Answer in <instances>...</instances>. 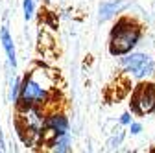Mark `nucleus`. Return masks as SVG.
Listing matches in <instances>:
<instances>
[{"instance_id": "9b49d317", "label": "nucleus", "mask_w": 155, "mask_h": 153, "mask_svg": "<svg viewBox=\"0 0 155 153\" xmlns=\"http://www.w3.org/2000/svg\"><path fill=\"white\" fill-rule=\"evenodd\" d=\"M22 11H24V21H31L33 13H35L33 0H24V2H22Z\"/></svg>"}, {"instance_id": "7ed1b4c3", "label": "nucleus", "mask_w": 155, "mask_h": 153, "mask_svg": "<svg viewBox=\"0 0 155 153\" xmlns=\"http://www.w3.org/2000/svg\"><path fill=\"white\" fill-rule=\"evenodd\" d=\"M142 39V24L133 17H118L109 31V54L113 57H120L137 48Z\"/></svg>"}, {"instance_id": "1a4fd4ad", "label": "nucleus", "mask_w": 155, "mask_h": 153, "mask_svg": "<svg viewBox=\"0 0 155 153\" xmlns=\"http://www.w3.org/2000/svg\"><path fill=\"white\" fill-rule=\"evenodd\" d=\"M127 4L124 2V0H109V2H104L98 9V18L104 22V21H109V18L116 17Z\"/></svg>"}, {"instance_id": "9d476101", "label": "nucleus", "mask_w": 155, "mask_h": 153, "mask_svg": "<svg viewBox=\"0 0 155 153\" xmlns=\"http://www.w3.org/2000/svg\"><path fill=\"white\" fill-rule=\"evenodd\" d=\"M21 83H22V80H15L13 83H11V92H9V100H11V103L15 105L17 102H18V94H21Z\"/></svg>"}, {"instance_id": "423d86ee", "label": "nucleus", "mask_w": 155, "mask_h": 153, "mask_svg": "<svg viewBox=\"0 0 155 153\" xmlns=\"http://www.w3.org/2000/svg\"><path fill=\"white\" fill-rule=\"evenodd\" d=\"M70 131V122L68 116L63 111L57 109H46V120H45V144L57 135H63V133Z\"/></svg>"}, {"instance_id": "0eeeda50", "label": "nucleus", "mask_w": 155, "mask_h": 153, "mask_svg": "<svg viewBox=\"0 0 155 153\" xmlns=\"http://www.w3.org/2000/svg\"><path fill=\"white\" fill-rule=\"evenodd\" d=\"M45 146L50 151H54V153H70L72 151V137H70V131L68 133H63V135H57V137H52Z\"/></svg>"}, {"instance_id": "f03ea898", "label": "nucleus", "mask_w": 155, "mask_h": 153, "mask_svg": "<svg viewBox=\"0 0 155 153\" xmlns=\"http://www.w3.org/2000/svg\"><path fill=\"white\" fill-rule=\"evenodd\" d=\"M17 118L15 127L17 135L26 148L45 146V120L46 109L35 105H15Z\"/></svg>"}, {"instance_id": "f257e3e1", "label": "nucleus", "mask_w": 155, "mask_h": 153, "mask_svg": "<svg viewBox=\"0 0 155 153\" xmlns=\"http://www.w3.org/2000/svg\"><path fill=\"white\" fill-rule=\"evenodd\" d=\"M55 96V72L45 67H35L22 78L21 94H18V102L15 105H35L50 109Z\"/></svg>"}, {"instance_id": "6e6552de", "label": "nucleus", "mask_w": 155, "mask_h": 153, "mask_svg": "<svg viewBox=\"0 0 155 153\" xmlns=\"http://www.w3.org/2000/svg\"><path fill=\"white\" fill-rule=\"evenodd\" d=\"M0 43H2V48L8 55V63L9 67L17 68V50H15V43H13V37L9 33L8 28H2L0 30Z\"/></svg>"}, {"instance_id": "f8f14e48", "label": "nucleus", "mask_w": 155, "mask_h": 153, "mask_svg": "<svg viewBox=\"0 0 155 153\" xmlns=\"http://www.w3.org/2000/svg\"><path fill=\"white\" fill-rule=\"evenodd\" d=\"M131 111H126V112H122L120 114V125H129L131 122H133V116H131Z\"/></svg>"}, {"instance_id": "20e7f679", "label": "nucleus", "mask_w": 155, "mask_h": 153, "mask_svg": "<svg viewBox=\"0 0 155 153\" xmlns=\"http://www.w3.org/2000/svg\"><path fill=\"white\" fill-rule=\"evenodd\" d=\"M120 67L126 76L133 80H150L155 74V59L144 52H129L126 55H120Z\"/></svg>"}, {"instance_id": "39448f33", "label": "nucleus", "mask_w": 155, "mask_h": 153, "mask_svg": "<svg viewBox=\"0 0 155 153\" xmlns=\"http://www.w3.org/2000/svg\"><path fill=\"white\" fill-rule=\"evenodd\" d=\"M129 109L135 116H146L155 112V83L150 80H142L131 90Z\"/></svg>"}, {"instance_id": "4468645a", "label": "nucleus", "mask_w": 155, "mask_h": 153, "mask_svg": "<svg viewBox=\"0 0 155 153\" xmlns=\"http://www.w3.org/2000/svg\"><path fill=\"white\" fill-rule=\"evenodd\" d=\"M6 149V144H4V137H2V131H0V151Z\"/></svg>"}, {"instance_id": "ddd939ff", "label": "nucleus", "mask_w": 155, "mask_h": 153, "mask_svg": "<svg viewBox=\"0 0 155 153\" xmlns=\"http://www.w3.org/2000/svg\"><path fill=\"white\" fill-rule=\"evenodd\" d=\"M127 127H129V133H131V135H140V131H142V124H140V122H131Z\"/></svg>"}]
</instances>
